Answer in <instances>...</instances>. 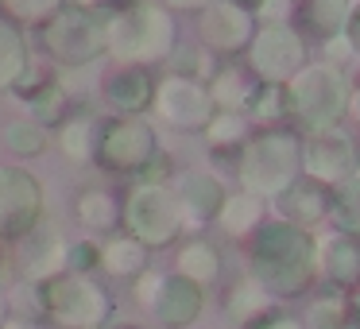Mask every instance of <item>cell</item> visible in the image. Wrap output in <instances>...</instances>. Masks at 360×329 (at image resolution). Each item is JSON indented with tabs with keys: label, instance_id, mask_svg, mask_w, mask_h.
Wrapping results in <instances>:
<instances>
[{
	"label": "cell",
	"instance_id": "6da1fadb",
	"mask_svg": "<svg viewBox=\"0 0 360 329\" xmlns=\"http://www.w3.org/2000/svg\"><path fill=\"white\" fill-rule=\"evenodd\" d=\"M248 279H256L275 302H295L314 290V233L287 225L279 217H264V225L244 240Z\"/></svg>",
	"mask_w": 360,
	"mask_h": 329
},
{
	"label": "cell",
	"instance_id": "7a4b0ae2",
	"mask_svg": "<svg viewBox=\"0 0 360 329\" xmlns=\"http://www.w3.org/2000/svg\"><path fill=\"white\" fill-rule=\"evenodd\" d=\"M179 47V16L159 0H128L105 16V55L124 66H163Z\"/></svg>",
	"mask_w": 360,
	"mask_h": 329
},
{
	"label": "cell",
	"instance_id": "3957f363",
	"mask_svg": "<svg viewBox=\"0 0 360 329\" xmlns=\"http://www.w3.org/2000/svg\"><path fill=\"white\" fill-rule=\"evenodd\" d=\"M298 174H302V136L290 124L252 128V136L236 151V186L264 198V202L287 190Z\"/></svg>",
	"mask_w": 360,
	"mask_h": 329
},
{
	"label": "cell",
	"instance_id": "277c9868",
	"mask_svg": "<svg viewBox=\"0 0 360 329\" xmlns=\"http://www.w3.org/2000/svg\"><path fill=\"white\" fill-rule=\"evenodd\" d=\"M32 32L39 55L63 70H86L105 58V16L82 0H63Z\"/></svg>",
	"mask_w": 360,
	"mask_h": 329
},
{
	"label": "cell",
	"instance_id": "5b68a950",
	"mask_svg": "<svg viewBox=\"0 0 360 329\" xmlns=\"http://www.w3.org/2000/svg\"><path fill=\"white\" fill-rule=\"evenodd\" d=\"M39 306L43 321L58 329H105L117 318V298L101 283V275H82L66 267L39 279Z\"/></svg>",
	"mask_w": 360,
	"mask_h": 329
},
{
	"label": "cell",
	"instance_id": "8992f818",
	"mask_svg": "<svg viewBox=\"0 0 360 329\" xmlns=\"http://www.w3.org/2000/svg\"><path fill=\"white\" fill-rule=\"evenodd\" d=\"M283 101H287V117L306 132L341 124L349 101V74L329 58H306L283 82Z\"/></svg>",
	"mask_w": 360,
	"mask_h": 329
},
{
	"label": "cell",
	"instance_id": "52a82bcc",
	"mask_svg": "<svg viewBox=\"0 0 360 329\" xmlns=\"http://www.w3.org/2000/svg\"><path fill=\"white\" fill-rule=\"evenodd\" d=\"M120 228L128 236H136L148 252L171 248L186 236L171 186H148V182H132L124 190V198H120Z\"/></svg>",
	"mask_w": 360,
	"mask_h": 329
},
{
	"label": "cell",
	"instance_id": "ba28073f",
	"mask_svg": "<svg viewBox=\"0 0 360 329\" xmlns=\"http://www.w3.org/2000/svg\"><path fill=\"white\" fill-rule=\"evenodd\" d=\"M155 151H159V132L148 117H101L89 167H97L109 179H136V171Z\"/></svg>",
	"mask_w": 360,
	"mask_h": 329
},
{
	"label": "cell",
	"instance_id": "9c48e42d",
	"mask_svg": "<svg viewBox=\"0 0 360 329\" xmlns=\"http://www.w3.org/2000/svg\"><path fill=\"white\" fill-rule=\"evenodd\" d=\"M151 124H163L167 132H179V136H202V128L210 124L213 109V97L205 89V82L194 78H179V74H163L155 82V93H151Z\"/></svg>",
	"mask_w": 360,
	"mask_h": 329
},
{
	"label": "cell",
	"instance_id": "30bf717a",
	"mask_svg": "<svg viewBox=\"0 0 360 329\" xmlns=\"http://www.w3.org/2000/svg\"><path fill=\"white\" fill-rule=\"evenodd\" d=\"M240 58L264 86H283L310 58V43L295 24H256Z\"/></svg>",
	"mask_w": 360,
	"mask_h": 329
},
{
	"label": "cell",
	"instance_id": "8fae6325",
	"mask_svg": "<svg viewBox=\"0 0 360 329\" xmlns=\"http://www.w3.org/2000/svg\"><path fill=\"white\" fill-rule=\"evenodd\" d=\"M43 225V186L27 167L0 163V244H20Z\"/></svg>",
	"mask_w": 360,
	"mask_h": 329
},
{
	"label": "cell",
	"instance_id": "7c38bea8",
	"mask_svg": "<svg viewBox=\"0 0 360 329\" xmlns=\"http://www.w3.org/2000/svg\"><path fill=\"white\" fill-rule=\"evenodd\" d=\"M356 171H360L356 140H352L341 124L314 128V132L302 136V174L310 182H318V186L329 190Z\"/></svg>",
	"mask_w": 360,
	"mask_h": 329
},
{
	"label": "cell",
	"instance_id": "4fadbf2b",
	"mask_svg": "<svg viewBox=\"0 0 360 329\" xmlns=\"http://www.w3.org/2000/svg\"><path fill=\"white\" fill-rule=\"evenodd\" d=\"M256 32V12L236 8L229 0H213L198 12V43L217 58H240Z\"/></svg>",
	"mask_w": 360,
	"mask_h": 329
},
{
	"label": "cell",
	"instance_id": "5bb4252c",
	"mask_svg": "<svg viewBox=\"0 0 360 329\" xmlns=\"http://www.w3.org/2000/svg\"><path fill=\"white\" fill-rule=\"evenodd\" d=\"M171 194L179 202L182 228L186 233H205L225 202V182L213 171H179L171 179Z\"/></svg>",
	"mask_w": 360,
	"mask_h": 329
},
{
	"label": "cell",
	"instance_id": "9a60e30c",
	"mask_svg": "<svg viewBox=\"0 0 360 329\" xmlns=\"http://www.w3.org/2000/svg\"><path fill=\"white\" fill-rule=\"evenodd\" d=\"M151 93H155V78L148 66L117 63L97 82V101H101L105 117H148Z\"/></svg>",
	"mask_w": 360,
	"mask_h": 329
},
{
	"label": "cell",
	"instance_id": "2e32d148",
	"mask_svg": "<svg viewBox=\"0 0 360 329\" xmlns=\"http://www.w3.org/2000/svg\"><path fill=\"white\" fill-rule=\"evenodd\" d=\"M314 279L329 290H352L360 283V236L329 228L314 236Z\"/></svg>",
	"mask_w": 360,
	"mask_h": 329
},
{
	"label": "cell",
	"instance_id": "e0dca14e",
	"mask_svg": "<svg viewBox=\"0 0 360 329\" xmlns=\"http://www.w3.org/2000/svg\"><path fill=\"white\" fill-rule=\"evenodd\" d=\"M12 93L24 101L27 117H32L35 124H43L47 132L74 109V97H70V89H66V82L58 78V74H35V70H27Z\"/></svg>",
	"mask_w": 360,
	"mask_h": 329
},
{
	"label": "cell",
	"instance_id": "ac0fdd59",
	"mask_svg": "<svg viewBox=\"0 0 360 329\" xmlns=\"http://www.w3.org/2000/svg\"><path fill=\"white\" fill-rule=\"evenodd\" d=\"M205 310V290L198 283H190L186 275L179 271H167L163 275V287H159L155 302H151V314L163 329H186L202 318Z\"/></svg>",
	"mask_w": 360,
	"mask_h": 329
},
{
	"label": "cell",
	"instance_id": "d6986e66",
	"mask_svg": "<svg viewBox=\"0 0 360 329\" xmlns=\"http://www.w3.org/2000/svg\"><path fill=\"white\" fill-rule=\"evenodd\" d=\"M151 267V252L124 228H112L109 236H97V275L117 283H132L136 275Z\"/></svg>",
	"mask_w": 360,
	"mask_h": 329
},
{
	"label": "cell",
	"instance_id": "ffe728a7",
	"mask_svg": "<svg viewBox=\"0 0 360 329\" xmlns=\"http://www.w3.org/2000/svg\"><path fill=\"white\" fill-rule=\"evenodd\" d=\"M259 86H264V82L248 70L244 58H221L217 70L205 82V89H210V97H213V109H225V112H248V105H252V97H256Z\"/></svg>",
	"mask_w": 360,
	"mask_h": 329
},
{
	"label": "cell",
	"instance_id": "44dd1931",
	"mask_svg": "<svg viewBox=\"0 0 360 329\" xmlns=\"http://www.w3.org/2000/svg\"><path fill=\"white\" fill-rule=\"evenodd\" d=\"M267 205H275V217L279 221L314 233V225L326 221V186H318V182H310L306 174H298V179L290 182L287 190H279Z\"/></svg>",
	"mask_w": 360,
	"mask_h": 329
},
{
	"label": "cell",
	"instance_id": "7402d4cb",
	"mask_svg": "<svg viewBox=\"0 0 360 329\" xmlns=\"http://www.w3.org/2000/svg\"><path fill=\"white\" fill-rule=\"evenodd\" d=\"M267 217V202L256 194H248V190H225V202H221L217 217H213V228H217L225 240L233 244H244L252 233H256L259 225H264Z\"/></svg>",
	"mask_w": 360,
	"mask_h": 329
},
{
	"label": "cell",
	"instance_id": "603a6c76",
	"mask_svg": "<svg viewBox=\"0 0 360 329\" xmlns=\"http://www.w3.org/2000/svg\"><path fill=\"white\" fill-rule=\"evenodd\" d=\"M174 271L186 275L190 283H198L202 290L217 287L221 271H225V259H221V244L210 240L205 233H186V240L174 252Z\"/></svg>",
	"mask_w": 360,
	"mask_h": 329
},
{
	"label": "cell",
	"instance_id": "cb8c5ba5",
	"mask_svg": "<svg viewBox=\"0 0 360 329\" xmlns=\"http://www.w3.org/2000/svg\"><path fill=\"white\" fill-rule=\"evenodd\" d=\"M70 213L86 236H109L120 228V194L109 186H82L70 202Z\"/></svg>",
	"mask_w": 360,
	"mask_h": 329
},
{
	"label": "cell",
	"instance_id": "d4e9b609",
	"mask_svg": "<svg viewBox=\"0 0 360 329\" xmlns=\"http://www.w3.org/2000/svg\"><path fill=\"white\" fill-rule=\"evenodd\" d=\"M97 120H101V112H89V109H78V105H74V109L51 128L66 163L89 167V159H94V140H97Z\"/></svg>",
	"mask_w": 360,
	"mask_h": 329
},
{
	"label": "cell",
	"instance_id": "484cf974",
	"mask_svg": "<svg viewBox=\"0 0 360 329\" xmlns=\"http://www.w3.org/2000/svg\"><path fill=\"white\" fill-rule=\"evenodd\" d=\"M349 4L352 0H298L290 24L302 32L306 43H329V39L341 35L345 16H349Z\"/></svg>",
	"mask_w": 360,
	"mask_h": 329
},
{
	"label": "cell",
	"instance_id": "4316f807",
	"mask_svg": "<svg viewBox=\"0 0 360 329\" xmlns=\"http://www.w3.org/2000/svg\"><path fill=\"white\" fill-rule=\"evenodd\" d=\"M27 70H32V43L24 27L0 16V93H12Z\"/></svg>",
	"mask_w": 360,
	"mask_h": 329
},
{
	"label": "cell",
	"instance_id": "83f0119b",
	"mask_svg": "<svg viewBox=\"0 0 360 329\" xmlns=\"http://www.w3.org/2000/svg\"><path fill=\"white\" fill-rule=\"evenodd\" d=\"M221 306H225V318L233 321L236 329H244V325H252L256 318H264V314L271 310V306H279V302H275V298L267 295L256 279H248V275H244V279L229 283Z\"/></svg>",
	"mask_w": 360,
	"mask_h": 329
},
{
	"label": "cell",
	"instance_id": "f1b7e54d",
	"mask_svg": "<svg viewBox=\"0 0 360 329\" xmlns=\"http://www.w3.org/2000/svg\"><path fill=\"white\" fill-rule=\"evenodd\" d=\"M326 221L337 233L360 236V171L326 190Z\"/></svg>",
	"mask_w": 360,
	"mask_h": 329
},
{
	"label": "cell",
	"instance_id": "f546056e",
	"mask_svg": "<svg viewBox=\"0 0 360 329\" xmlns=\"http://www.w3.org/2000/svg\"><path fill=\"white\" fill-rule=\"evenodd\" d=\"M24 279H47V275H55V271H63V248H66V240L63 236H55V233H39L35 228L32 236H24Z\"/></svg>",
	"mask_w": 360,
	"mask_h": 329
},
{
	"label": "cell",
	"instance_id": "4dcf8cb0",
	"mask_svg": "<svg viewBox=\"0 0 360 329\" xmlns=\"http://www.w3.org/2000/svg\"><path fill=\"white\" fill-rule=\"evenodd\" d=\"M0 140H4V151L16 159H39L43 151H47L51 143V132L43 124H35L32 117H16L4 124V132H0Z\"/></svg>",
	"mask_w": 360,
	"mask_h": 329
},
{
	"label": "cell",
	"instance_id": "1f68e13d",
	"mask_svg": "<svg viewBox=\"0 0 360 329\" xmlns=\"http://www.w3.org/2000/svg\"><path fill=\"white\" fill-rule=\"evenodd\" d=\"M202 136H205V148H240L252 136V120H248V112L217 109L210 117V124L202 128Z\"/></svg>",
	"mask_w": 360,
	"mask_h": 329
},
{
	"label": "cell",
	"instance_id": "d6a6232c",
	"mask_svg": "<svg viewBox=\"0 0 360 329\" xmlns=\"http://www.w3.org/2000/svg\"><path fill=\"white\" fill-rule=\"evenodd\" d=\"M221 58L213 51H205L202 43L198 47H174L171 58L163 63L167 74H179V78H194V82H210V74L217 70Z\"/></svg>",
	"mask_w": 360,
	"mask_h": 329
},
{
	"label": "cell",
	"instance_id": "836d02e7",
	"mask_svg": "<svg viewBox=\"0 0 360 329\" xmlns=\"http://www.w3.org/2000/svg\"><path fill=\"white\" fill-rule=\"evenodd\" d=\"M345 321V290H321L318 298H310L302 310V325L306 329H341Z\"/></svg>",
	"mask_w": 360,
	"mask_h": 329
},
{
	"label": "cell",
	"instance_id": "e575fe53",
	"mask_svg": "<svg viewBox=\"0 0 360 329\" xmlns=\"http://www.w3.org/2000/svg\"><path fill=\"white\" fill-rule=\"evenodd\" d=\"M252 128H275L287 124V101H283V86H259L248 105Z\"/></svg>",
	"mask_w": 360,
	"mask_h": 329
},
{
	"label": "cell",
	"instance_id": "d590c367",
	"mask_svg": "<svg viewBox=\"0 0 360 329\" xmlns=\"http://www.w3.org/2000/svg\"><path fill=\"white\" fill-rule=\"evenodd\" d=\"M63 0H0V16L12 20L16 27H35L58 8Z\"/></svg>",
	"mask_w": 360,
	"mask_h": 329
},
{
	"label": "cell",
	"instance_id": "8d00e7d4",
	"mask_svg": "<svg viewBox=\"0 0 360 329\" xmlns=\"http://www.w3.org/2000/svg\"><path fill=\"white\" fill-rule=\"evenodd\" d=\"M63 267L82 275H97V236H74L63 248Z\"/></svg>",
	"mask_w": 360,
	"mask_h": 329
},
{
	"label": "cell",
	"instance_id": "74e56055",
	"mask_svg": "<svg viewBox=\"0 0 360 329\" xmlns=\"http://www.w3.org/2000/svg\"><path fill=\"white\" fill-rule=\"evenodd\" d=\"M174 174H179L174 159L167 155L163 148H159L155 155H151L148 163L140 167V171H136V179H132V182H148V186H171V179H174Z\"/></svg>",
	"mask_w": 360,
	"mask_h": 329
},
{
	"label": "cell",
	"instance_id": "f35d334b",
	"mask_svg": "<svg viewBox=\"0 0 360 329\" xmlns=\"http://www.w3.org/2000/svg\"><path fill=\"white\" fill-rule=\"evenodd\" d=\"M163 275H167V271H155V267H143V271L132 279V298L143 306V310H151V302H155L159 287H163Z\"/></svg>",
	"mask_w": 360,
	"mask_h": 329
},
{
	"label": "cell",
	"instance_id": "ab89813d",
	"mask_svg": "<svg viewBox=\"0 0 360 329\" xmlns=\"http://www.w3.org/2000/svg\"><path fill=\"white\" fill-rule=\"evenodd\" d=\"M298 0H259L256 4V24H290Z\"/></svg>",
	"mask_w": 360,
	"mask_h": 329
},
{
	"label": "cell",
	"instance_id": "60d3db41",
	"mask_svg": "<svg viewBox=\"0 0 360 329\" xmlns=\"http://www.w3.org/2000/svg\"><path fill=\"white\" fill-rule=\"evenodd\" d=\"M341 43L349 51V58L360 63V0L349 4V16H345V27H341Z\"/></svg>",
	"mask_w": 360,
	"mask_h": 329
},
{
	"label": "cell",
	"instance_id": "b9f144b4",
	"mask_svg": "<svg viewBox=\"0 0 360 329\" xmlns=\"http://www.w3.org/2000/svg\"><path fill=\"white\" fill-rule=\"evenodd\" d=\"M244 329H306V325H302V318L287 314L283 306H271V310H267L264 318H256L252 325H244Z\"/></svg>",
	"mask_w": 360,
	"mask_h": 329
},
{
	"label": "cell",
	"instance_id": "7bdbcfd3",
	"mask_svg": "<svg viewBox=\"0 0 360 329\" xmlns=\"http://www.w3.org/2000/svg\"><path fill=\"white\" fill-rule=\"evenodd\" d=\"M341 329H360V283L352 290H345V321Z\"/></svg>",
	"mask_w": 360,
	"mask_h": 329
},
{
	"label": "cell",
	"instance_id": "ee69618b",
	"mask_svg": "<svg viewBox=\"0 0 360 329\" xmlns=\"http://www.w3.org/2000/svg\"><path fill=\"white\" fill-rule=\"evenodd\" d=\"M163 8H171L174 16H198V12L205 8V4H213V0H159Z\"/></svg>",
	"mask_w": 360,
	"mask_h": 329
},
{
	"label": "cell",
	"instance_id": "f6af8a7d",
	"mask_svg": "<svg viewBox=\"0 0 360 329\" xmlns=\"http://www.w3.org/2000/svg\"><path fill=\"white\" fill-rule=\"evenodd\" d=\"M0 329H47L43 318H24V314H8V318L0 321Z\"/></svg>",
	"mask_w": 360,
	"mask_h": 329
},
{
	"label": "cell",
	"instance_id": "bcb514c9",
	"mask_svg": "<svg viewBox=\"0 0 360 329\" xmlns=\"http://www.w3.org/2000/svg\"><path fill=\"white\" fill-rule=\"evenodd\" d=\"M345 117H349L352 124L360 128V78L349 86V101H345Z\"/></svg>",
	"mask_w": 360,
	"mask_h": 329
},
{
	"label": "cell",
	"instance_id": "7dc6e473",
	"mask_svg": "<svg viewBox=\"0 0 360 329\" xmlns=\"http://www.w3.org/2000/svg\"><path fill=\"white\" fill-rule=\"evenodd\" d=\"M105 329H143V325H140V321H117V318H112Z\"/></svg>",
	"mask_w": 360,
	"mask_h": 329
},
{
	"label": "cell",
	"instance_id": "c3c4849f",
	"mask_svg": "<svg viewBox=\"0 0 360 329\" xmlns=\"http://www.w3.org/2000/svg\"><path fill=\"white\" fill-rule=\"evenodd\" d=\"M8 318V287H0V321Z\"/></svg>",
	"mask_w": 360,
	"mask_h": 329
},
{
	"label": "cell",
	"instance_id": "681fc988",
	"mask_svg": "<svg viewBox=\"0 0 360 329\" xmlns=\"http://www.w3.org/2000/svg\"><path fill=\"white\" fill-rule=\"evenodd\" d=\"M229 4H236V8H248V12H256V4H259V0H229Z\"/></svg>",
	"mask_w": 360,
	"mask_h": 329
},
{
	"label": "cell",
	"instance_id": "f907efd6",
	"mask_svg": "<svg viewBox=\"0 0 360 329\" xmlns=\"http://www.w3.org/2000/svg\"><path fill=\"white\" fill-rule=\"evenodd\" d=\"M0 267H4V248H0Z\"/></svg>",
	"mask_w": 360,
	"mask_h": 329
},
{
	"label": "cell",
	"instance_id": "816d5d0a",
	"mask_svg": "<svg viewBox=\"0 0 360 329\" xmlns=\"http://www.w3.org/2000/svg\"><path fill=\"white\" fill-rule=\"evenodd\" d=\"M356 151H360V140H356Z\"/></svg>",
	"mask_w": 360,
	"mask_h": 329
},
{
	"label": "cell",
	"instance_id": "f5cc1de1",
	"mask_svg": "<svg viewBox=\"0 0 360 329\" xmlns=\"http://www.w3.org/2000/svg\"><path fill=\"white\" fill-rule=\"evenodd\" d=\"M159 329H163V325H159Z\"/></svg>",
	"mask_w": 360,
	"mask_h": 329
}]
</instances>
